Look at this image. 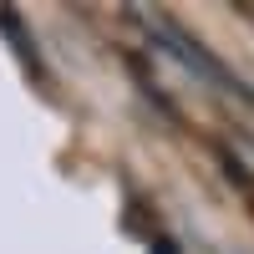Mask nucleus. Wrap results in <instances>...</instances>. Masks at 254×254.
<instances>
[{
	"label": "nucleus",
	"instance_id": "obj_1",
	"mask_svg": "<svg viewBox=\"0 0 254 254\" xmlns=\"http://www.w3.org/2000/svg\"><path fill=\"white\" fill-rule=\"evenodd\" d=\"M137 15H142V26L153 31V36L163 41V46L173 51V56L183 61V66H188V71H198L203 81H229V76H224V66H219V61L208 56V51H203V46H198V41L188 36L183 26H173V20H168L163 10H137Z\"/></svg>",
	"mask_w": 254,
	"mask_h": 254
},
{
	"label": "nucleus",
	"instance_id": "obj_2",
	"mask_svg": "<svg viewBox=\"0 0 254 254\" xmlns=\"http://www.w3.org/2000/svg\"><path fill=\"white\" fill-rule=\"evenodd\" d=\"M249 97H254V92H249Z\"/></svg>",
	"mask_w": 254,
	"mask_h": 254
}]
</instances>
